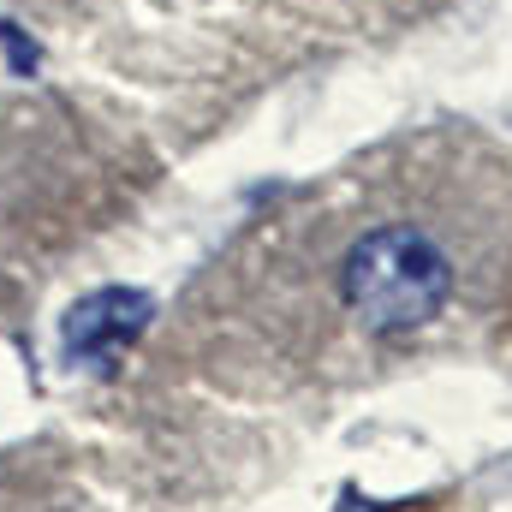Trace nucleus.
<instances>
[{
	"instance_id": "nucleus-1",
	"label": "nucleus",
	"mask_w": 512,
	"mask_h": 512,
	"mask_svg": "<svg viewBox=\"0 0 512 512\" xmlns=\"http://www.w3.org/2000/svg\"><path fill=\"white\" fill-rule=\"evenodd\" d=\"M340 298L370 334L429 328L453 298V256L411 221L376 227L340 262Z\"/></svg>"
},
{
	"instance_id": "nucleus-2",
	"label": "nucleus",
	"mask_w": 512,
	"mask_h": 512,
	"mask_svg": "<svg viewBox=\"0 0 512 512\" xmlns=\"http://www.w3.org/2000/svg\"><path fill=\"white\" fill-rule=\"evenodd\" d=\"M149 316H155V298H149L143 286H96V292H84V298L66 310V322H60V352H66V364H96V370H108L126 346H137V334L149 328Z\"/></svg>"
},
{
	"instance_id": "nucleus-3",
	"label": "nucleus",
	"mask_w": 512,
	"mask_h": 512,
	"mask_svg": "<svg viewBox=\"0 0 512 512\" xmlns=\"http://www.w3.org/2000/svg\"><path fill=\"white\" fill-rule=\"evenodd\" d=\"M0 48H6V66H12L18 78H30V72H36V60H42V54H36V42H24V30H18V24H0Z\"/></svg>"
}]
</instances>
